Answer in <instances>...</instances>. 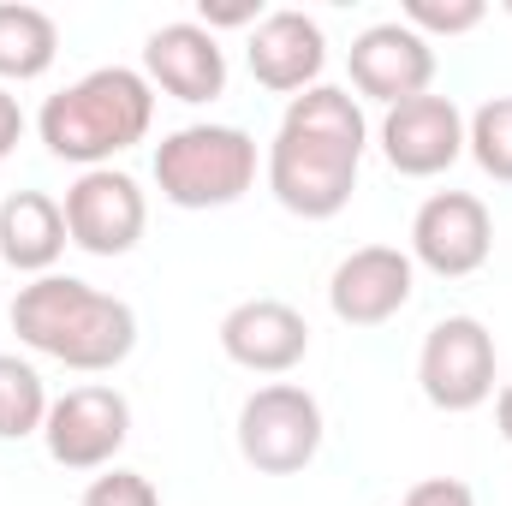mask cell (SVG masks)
I'll return each mask as SVG.
<instances>
[{
  "label": "cell",
  "mask_w": 512,
  "mask_h": 506,
  "mask_svg": "<svg viewBox=\"0 0 512 506\" xmlns=\"http://www.w3.org/2000/svg\"><path fill=\"white\" fill-rule=\"evenodd\" d=\"M364 149H370V120L352 90L316 84L292 96L274 126L268 161H262L274 203L298 221H334L358 191Z\"/></svg>",
  "instance_id": "6da1fadb"
},
{
  "label": "cell",
  "mask_w": 512,
  "mask_h": 506,
  "mask_svg": "<svg viewBox=\"0 0 512 506\" xmlns=\"http://www.w3.org/2000/svg\"><path fill=\"white\" fill-rule=\"evenodd\" d=\"M12 334L36 358H54L78 376H102L137 352V310L78 274H36L12 298Z\"/></svg>",
  "instance_id": "7a4b0ae2"
},
{
  "label": "cell",
  "mask_w": 512,
  "mask_h": 506,
  "mask_svg": "<svg viewBox=\"0 0 512 506\" xmlns=\"http://www.w3.org/2000/svg\"><path fill=\"white\" fill-rule=\"evenodd\" d=\"M155 126V90L137 66H96L78 84L54 90L36 114V131L54 161L72 167H114L131 143H143Z\"/></svg>",
  "instance_id": "3957f363"
},
{
  "label": "cell",
  "mask_w": 512,
  "mask_h": 506,
  "mask_svg": "<svg viewBox=\"0 0 512 506\" xmlns=\"http://www.w3.org/2000/svg\"><path fill=\"white\" fill-rule=\"evenodd\" d=\"M155 185L173 209H227L256 185V137L245 126H179L155 143Z\"/></svg>",
  "instance_id": "277c9868"
},
{
  "label": "cell",
  "mask_w": 512,
  "mask_h": 506,
  "mask_svg": "<svg viewBox=\"0 0 512 506\" xmlns=\"http://www.w3.org/2000/svg\"><path fill=\"white\" fill-rule=\"evenodd\" d=\"M239 453L262 477H298L322 453V405L298 381H268L239 405Z\"/></svg>",
  "instance_id": "5b68a950"
},
{
  "label": "cell",
  "mask_w": 512,
  "mask_h": 506,
  "mask_svg": "<svg viewBox=\"0 0 512 506\" xmlns=\"http://www.w3.org/2000/svg\"><path fill=\"white\" fill-rule=\"evenodd\" d=\"M417 387L435 411H477L495 399V334L477 316H441L423 334Z\"/></svg>",
  "instance_id": "8992f818"
},
{
  "label": "cell",
  "mask_w": 512,
  "mask_h": 506,
  "mask_svg": "<svg viewBox=\"0 0 512 506\" xmlns=\"http://www.w3.org/2000/svg\"><path fill=\"white\" fill-rule=\"evenodd\" d=\"M126 441H131V405L108 381H84V387H72L48 405L42 447L66 471H108Z\"/></svg>",
  "instance_id": "52a82bcc"
},
{
  "label": "cell",
  "mask_w": 512,
  "mask_h": 506,
  "mask_svg": "<svg viewBox=\"0 0 512 506\" xmlns=\"http://www.w3.org/2000/svg\"><path fill=\"white\" fill-rule=\"evenodd\" d=\"M66 239L90 256H126L137 251L149 227V197L120 167H90L66 185Z\"/></svg>",
  "instance_id": "ba28073f"
},
{
  "label": "cell",
  "mask_w": 512,
  "mask_h": 506,
  "mask_svg": "<svg viewBox=\"0 0 512 506\" xmlns=\"http://www.w3.org/2000/svg\"><path fill=\"white\" fill-rule=\"evenodd\" d=\"M489 251H495V215L477 191H435L411 215V262L441 280L477 274Z\"/></svg>",
  "instance_id": "9c48e42d"
},
{
  "label": "cell",
  "mask_w": 512,
  "mask_h": 506,
  "mask_svg": "<svg viewBox=\"0 0 512 506\" xmlns=\"http://www.w3.org/2000/svg\"><path fill=\"white\" fill-rule=\"evenodd\" d=\"M346 72H352V90L399 108L411 96H429L435 84V42H423L405 18H382V24H364L346 48Z\"/></svg>",
  "instance_id": "30bf717a"
},
{
  "label": "cell",
  "mask_w": 512,
  "mask_h": 506,
  "mask_svg": "<svg viewBox=\"0 0 512 506\" xmlns=\"http://www.w3.org/2000/svg\"><path fill=\"white\" fill-rule=\"evenodd\" d=\"M417 292V262L399 245H358L328 274V310L346 328H382Z\"/></svg>",
  "instance_id": "8fae6325"
},
{
  "label": "cell",
  "mask_w": 512,
  "mask_h": 506,
  "mask_svg": "<svg viewBox=\"0 0 512 506\" xmlns=\"http://www.w3.org/2000/svg\"><path fill=\"white\" fill-rule=\"evenodd\" d=\"M387 167L405 173V179H435L447 173L459 155H465V114L453 96H411L399 108H387L382 126H376Z\"/></svg>",
  "instance_id": "7c38bea8"
},
{
  "label": "cell",
  "mask_w": 512,
  "mask_h": 506,
  "mask_svg": "<svg viewBox=\"0 0 512 506\" xmlns=\"http://www.w3.org/2000/svg\"><path fill=\"white\" fill-rule=\"evenodd\" d=\"M143 78H149V90H167L173 102H191V108L215 102L227 90V48L197 18H173V24L149 30V42H143Z\"/></svg>",
  "instance_id": "4fadbf2b"
},
{
  "label": "cell",
  "mask_w": 512,
  "mask_h": 506,
  "mask_svg": "<svg viewBox=\"0 0 512 506\" xmlns=\"http://www.w3.org/2000/svg\"><path fill=\"white\" fill-rule=\"evenodd\" d=\"M245 60H251V78L274 96H304L322 84V66H328V36L310 12L298 6H274L262 12V24L245 42Z\"/></svg>",
  "instance_id": "5bb4252c"
},
{
  "label": "cell",
  "mask_w": 512,
  "mask_h": 506,
  "mask_svg": "<svg viewBox=\"0 0 512 506\" xmlns=\"http://www.w3.org/2000/svg\"><path fill=\"white\" fill-rule=\"evenodd\" d=\"M221 352L251 376H286L310 358V322L286 298H245L221 316Z\"/></svg>",
  "instance_id": "9a60e30c"
},
{
  "label": "cell",
  "mask_w": 512,
  "mask_h": 506,
  "mask_svg": "<svg viewBox=\"0 0 512 506\" xmlns=\"http://www.w3.org/2000/svg\"><path fill=\"white\" fill-rule=\"evenodd\" d=\"M66 209L48 191H12L0 203V256L18 274H54V262L66 251Z\"/></svg>",
  "instance_id": "2e32d148"
},
{
  "label": "cell",
  "mask_w": 512,
  "mask_h": 506,
  "mask_svg": "<svg viewBox=\"0 0 512 506\" xmlns=\"http://www.w3.org/2000/svg\"><path fill=\"white\" fill-rule=\"evenodd\" d=\"M60 54V24L42 6L0 0V84H30L54 66Z\"/></svg>",
  "instance_id": "e0dca14e"
},
{
  "label": "cell",
  "mask_w": 512,
  "mask_h": 506,
  "mask_svg": "<svg viewBox=\"0 0 512 506\" xmlns=\"http://www.w3.org/2000/svg\"><path fill=\"white\" fill-rule=\"evenodd\" d=\"M48 381L30 358L18 352H0V441H24V435H42L48 423Z\"/></svg>",
  "instance_id": "ac0fdd59"
},
{
  "label": "cell",
  "mask_w": 512,
  "mask_h": 506,
  "mask_svg": "<svg viewBox=\"0 0 512 506\" xmlns=\"http://www.w3.org/2000/svg\"><path fill=\"white\" fill-rule=\"evenodd\" d=\"M465 155H471L495 185H512V96H489V102L465 120Z\"/></svg>",
  "instance_id": "d6986e66"
},
{
  "label": "cell",
  "mask_w": 512,
  "mask_h": 506,
  "mask_svg": "<svg viewBox=\"0 0 512 506\" xmlns=\"http://www.w3.org/2000/svg\"><path fill=\"white\" fill-rule=\"evenodd\" d=\"M399 18H405L423 42H435V36H465V30H477V24L489 18V6H483V0H405Z\"/></svg>",
  "instance_id": "ffe728a7"
},
{
  "label": "cell",
  "mask_w": 512,
  "mask_h": 506,
  "mask_svg": "<svg viewBox=\"0 0 512 506\" xmlns=\"http://www.w3.org/2000/svg\"><path fill=\"white\" fill-rule=\"evenodd\" d=\"M78 506H161V489L143 477V471H126V465H108L90 477L84 501Z\"/></svg>",
  "instance_id": "44dd1931"
},
{
  "label": "cell",
  "mask_w": 512,
  "mask_h": 506,
  "mask_svg": "<svg viewBox=\"0 0 512 506\" xmlns=\"http://www.w3.org/2000/svg\"><path fill=\"white\" fill-rule=\"evenodd\" d=\"M399 506H477V495H471V483H459V477H423V483L405 489Z\"/></svg>",
  "instance_id": "7402d4cb"
},
{
  "label": "cell",
  "mask_w": 512,
  "mask_h": 506,
  "mask_svg": "<svg viewBox=\"0 0 512 506\" xmlns=\"http://www.w3.org/2000/svg\"><path fill=\"white\" fill-rule=\"evenodd\" d=\"M197 24L203 30H239V24H262V12H256V0H227V6H209L203 0V12H197Z\"/></svg>",
  "instance_id": "603a6c76"
},
{
  "label": "cell",
  "mask_w": 512,
  "mask_h": 506,
  "mask_svg": "<svg viewBox=\"0 0 512 506\" xmlns=\"http://www.w3.org/2000/svg\"><path fill=\"white\" fill-rule=\"evenodd\" d=\"M18 143H24V108H18V96L0 84V161H6Z\"/></svg>",
  "instance_id": "cb8c5ba5"
},
{
  "label": "cell",
  "mask_w": 512,
  "mask_h": 506,
  "mask_svg": "<svg viewBox=\"0 0 512 506\" xmlns=\"http://www.w3.org/2000/svg\"><path fill=\"white\" fill-rule=\"evenodd\" d=\"M495 429H501V441L512 447V381L495 393Z\"/></svg>",
  "instance_id": "d4e9b609"
},
{
  "label": "cell",
  "mask_w": 512,
  "mask_h": 506,
  "mask_svg": "<svg viewBox=\"0 0 512 506\" xmlns=\"http://www.w3.org/2000/svg\"><path fill=\"white\" fill-rule=\"evenodd\" d=\"M507 18H512V0H507Z\"/></svg>",
  "instance_id": "484cf974"
}]
</instances>
